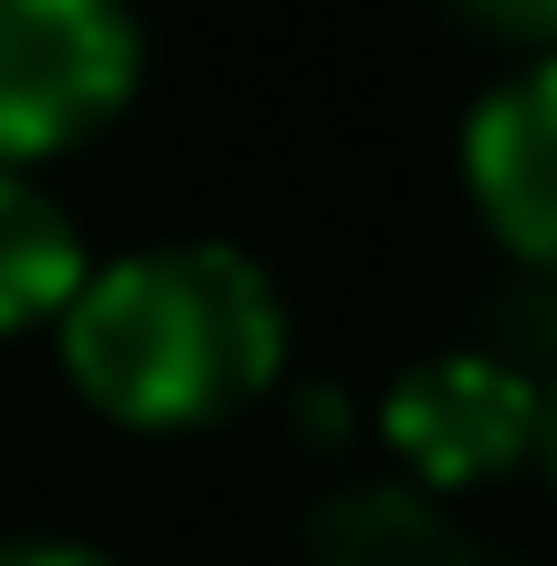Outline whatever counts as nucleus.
<instances>
[{
	"label": "nucleus",
	"mask_w": 557,
	"mask_h": 566,
	"mask_svg": "<svg viewBox=\"0 0 557 566\" xmlns=\"http://www.w3.org/2000/svg\"><path fill=\"white\" fill-rule=\"evenodd\" d=\"M56 353L112 428L196 437L288 371V306L232 242H149L84 270L56 316Z\"/></svg>",
	"instance_id": "1"
},
{
	"label": "nucleus",
	"mask_w": 557,
	"mask_h": 566,
	"mask_svg": "<svg viewBox=\"0 0 557 566\" xmlns=\"http://www.w3.org/2000/svg\"><path fill=\"white\" fill-rule=\"evenodd\" d=\"M139 93L130 0H0V168L84 149Z\"/></svg>",
	"instance_id": "2"
},
{
	"label": "nucleus",
	"mask_w": 557,
	"mask_h": 566,
	"mask_svg": "<svg viewBox=\"0 0 557 566\" xmlns=\"http://www.w3.org/2000/svg\"><path fill=\"white\" fill-rule=\"evenodd\" d=\"M381 437L418 492H483L539 455V381L502 353H428L390 381Z\"/></svg>",
	"instance_id": "3"
},
{
	"label": "nucleus",
	"mask_w": 557,
	"mask_h": 566,
	"mask_svg": "<svg viewBox=\"0 0 557 566\" xmlns=\"http://www.w3.org/2000/svg\"><path fill=\"white\" fill-rule=\"evenodd\" d=\"M464 186L493 242L529 270H557V56L502 75L464 122Z\"/></svg>",
	"instance_id": "4"
},
{
	"label": "nucleus",
	"mask_w": 557,
	"mask_h": 566,
	"mask_svg": "<svg viewBox=\"0 0 557 566\" xmlns=\"http://www.w3.org/2000/svg\"><path fill=\"white\" fill-rule=\"evenodd\" d=\"M307 566H483L464 521L437 492L400 483H335L307 511Z\"/></svg>",
	"instance_id": "5"
},
{
	"label": "nucleus",
	"mask_w": 557,
	"mask_h": 566,
	"mask_svg": "<svg viewBox=\"0 0 557 566\" xmlns=\"http://www.w3.org/2000/svg\"><path fill=\"white\" fill-rule=\"evenodd\" d=\"M84 232L29 168H0V335L56 325L84 289Z\"/></svg>",
	"instance_id": "6"
},
{
	"label": "nucleus",
	"mask_w": 557,
	"mask_h": 566,
	"mask_svg": "<svg viewBox=\"0 0 557 566\" xmlns=\"http://www.w3.org/2000/svg\"><path fill=\"white\" fill-rule=\"evenodd\" d=\"M464 19H483L493 38H521L539 46V56H557V0H455Z\"/></svg>",
	"instance_id": "7"
},
{
	"label": "nucleus",
	"mask_w": 557,
	"mask_h": 566,
	"mask_svg": "<svg viewBox=\"0 0 557 566\" xmlns=\"http://www.w3.org/2000/svg\"><path fill=\"white\" fill-rule=\"evenodd\" d=\"M0 566H112L84 538H0Z\"/></svg>",
	"instance_id": "8"
},
{
	"label": "nucleus",
	"mask_w": 557,
	"mask_h": 566,
	"mask_svg": "<svg viewBox=\"0 0 557 566\" xmlns=\"http://www.w3.org/2000/svg\"><path fill=\"white\" fill-rule=\"evenodd\" d=\"M539 464H548V483H557V381H539Z\"/></svg>",
	"instance_id": "9"
}]
</instances>
